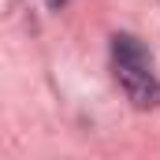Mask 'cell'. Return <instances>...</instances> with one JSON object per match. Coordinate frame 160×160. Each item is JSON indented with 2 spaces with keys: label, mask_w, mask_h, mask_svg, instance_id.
<instances>
[{
  "label": "cell",
  "mask_w": 160,
  "mask_h": 160,
  "mask_svg": "<svg viewBox=\"0 0 160 160\" xmlns=\"http://www.w3.org/2000/svg\"><path fill=\"white\" fill-rule=\"evenodd\" d=\"M116 75H119V86L130 104H138V108L160 104V82L153 75V67H116Z\"/></svg>",
  "instance_id": "cell-1"
},
{
  "label": "cell",
  "mask_w": 160,
  "mask_h": 160,
  "mask_svg": "<svg viewBox=\"0 0 160 160\" xmlns=\"http://www.w3.org/2000/svg\"><path fill=\"white\" fill-rule=\"evenodd\" d=\"M112 56H116V67H153L145 45L138 38H130V34H116L112 38Z\"/></svg>",
  "instance_id": "cell-2"
},
{
  "label": "cell",
  "mask_w": 160,
  "mask_h": 160,
  "mask_svg": "<svg viewBox=\"0 0 160 160\" xmlns=\"http://www.w3.org/2000/svg\"><path fill=\"white\" fill-rule=\"evenodd\" d=\"M60 4H63V0H48V8H60Z\"/></svg>",
  "instance_id": "cell-3"
}]
</instances>
